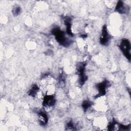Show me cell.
Instances as JSON below:
<instances>
[{
    "label": "cell",
    "mask_w": 131,
    "mask_h": 131,
    "mask_svg": "<svg viewBox=\"0 0 131 131\" xmlns=\"http://www.w3.org/2000/svg\"><path fill=\"white\" fill-rule=\"evenodd\" d=\"M110 83L107 80H104L96 84V87L98 91V94L95 96V99L103 96L106 93V89L110 86Z\"/></svg>",
    "instance_id": "277c9868"
},
{
    "label": "cell",
    "mask_w": 131,
    "mask_h": 131,
    "mask_svg": "<svg viewBox=\"0 0 131 131\" xmlns=\"http://www.w3.org/2000/svg\"><path fill=\"white\" fill-rule=\"evenodd\" d=\"M39 91V88L38 86L36 84H34L31 86V87L28 90V94L29 96L32 97H36Z\"/></svg>",
    "instance_id": "30bf717a"
},
{
    "label": "cell",
    "mask_w": 131,
    "mask_h": 131,
    "mask_svg": "<svg viewBox=\"0 0 131 131\" xmlns=\"http://www.w3.org/2000/svg\"><path fill=\"white\" fill-rule=\"evenodd\" d=\"M56 99L53 95H46L43 97L42 105L44 107H51L55 105Z\"/></svg>",
    "instance_id": "8992f818"
},
{
    "label": "cell",
    "mask_w": 131,
    "mask_h": 131,
    "mask_svg": "<svg viewBox=\"0 0 131 131\" xmlns=\"http://www.w3.org/2000/svg\"><path fill=\"white\" fill-rule=\"evenodd\" d=\"M115 11L119 13L125 14L128 12V10H127V8L125 6L124 3L121 1H119L118 2L116 6Z\"/></svg>",
    "instance_id": "9c48e42d"
},
{
    "label": "cell",
    "mask_w": 131,
    "mask_h": 131,
    "mask_svg": "<svg viewBox=\"0 0 131 131\" xmlns=\"http://www.w3.org/2000/svg\"><path fill=\"white\" fill-rule=\"evenodd\" d=\"M66 129L68 130H76L78 129V128L72 121H70L66 124Z\"/></svg>",
    "instance_id": "7c38bea8"
},
{
    "label": "cell",
    "mask_w": 131,
    "mask_h": 131,
    "mask_svg": "<svg viewBox=\"0 0 131 131\" xmlns=\"http://www.w3.org/2000/svg\"><path fill=\"white\" fill-rule=\"evenodd\" d=\"M12 13L13 14V15L15 16H17L18 15H19L21 12V7L18 6H16L15 7H13V8L12 9Z\"/></svg>",
    "instance_id": "4fadbf2b"
},
{
    "label": "cell",
    "mask_w": 131,
    "mask_h": 131,
    "mask_svg": "<svg viewBox=\"0 0 131 131\" xmlns=\"http://www.w3.org/2000/svg\"><path fill=\"white\" fill-rule=\"evenodd\" d=\"M38 121L41 126H46L48 122V117L47 114L42 111H40L37 114Z\"/></svg>",
    "instance_id": "ba28073f"
},
{
    "label": "cell",
    "mask_w": 131,
    "mask_h": 131,
    "mask_svg": "<svg viewBox=\"0 0 131 131\" xmlns=\"http://www.w3.org/2000/svg\"><path fill=\"white\" fill-rule=\"evenodd\" d=\"M86 62H79L77 66V73L78 75V83L80 86H82L88 79L87 76L85 74Z\"/></svg>",
    "instance_id": "7a4b0ae2"
},
{
    "label": "cell",
    "mask_w": 131,
    "mask_h": 131,
    "mask_svg": "<svg viewBox=\"0 0 131 131\" xmlns=\"http://www.w3.org/2000/svg\"><path fill=\"white\" fill-rule=\"evenodd\" d=\"M81 36L82 38H86L87 36V35L86 34H82L81 35Z\"/></svg>",
    "instance_id": "5bb4252c"
},
{
    "label": "cell",
    "mask_w": 131,
    "mask_h": 131,
    "mask_svg": "<svg viewBox=\"0 0 131 131\" xmlns=\"http://www.w3.org/2000/svg\"><path fill=\"white\" fill-rule=\"evenodd\" d=\"M119 48L124 56L129 60H130V43L128 39H122L119 45Z\"/></svg>",
    "instance_id": "3957f363"
},
{
    "label": "cell",
    "mask_w": 131,
    "mask_h": 131,
    "mask_svg": "<svg viewBox=\"0 0 131 131\" xmlns=\"http://www.w3.org/2000/svg\"><path fill=\"white\" fill-rule=\"evenodd\" d=\"M111 35L109 34L107 26L104 25L102 28L101 33L100 37V43L101 45L103 46H106L107 45L110 41L111 39Z\"/></svg>",
    "instance_id": "5b68a950"
},
{
    "label": "cell",
    "mask_w": 131,
    "mask_h": 131,
    "mask_svg": "<svg viewBox=\"0 0 131 131\" xmlns=\"http://www.w3.org/2000/svg\"><path fill=\"white\" fill-rule=\"evenodd\" d=\"M93 104V103L90 101V100H84L81 104V106L83 108V110L84 112H86L90 107H91L92 106V105Z\"/></svg>",
    "instance_id": "8fae6325"
},
{
    "label": "cell",
    "mask_w": 131,
    "mask_h": 131,
    "mask_svg": "<svg viewBox=\"0 0 131 131\" xmlns=\"http://www.w3.org/2000/svg\"><path fill=\"white\" fill-rule=\"evenodd\" d=\"M63 22L64 24V25L66 26V32L67 33L71 36H73L74 34L73 33L72 31V18L70 16H64L63 17Z\"/></svg>",
    "instance_id": "52a82bcc"
},
{
    "label": "cell",
    "mask_w": 131,
    "mask_h": 131,
    "mask_svg": "<svg viewBox=\"0 0 131 131\" xmlns=\"http://www.w3.org/2000/svg\"><path fill=\"white\" fill-rule=\"evenodd\" d=\"M51 34L55 36V38L58 43L64 47H68L72 43V41L66 37L65 33L59 27L56 26L51 30Z\"/></svg>",
    "instance_id": "6da1fadb"
}]
</instances>
